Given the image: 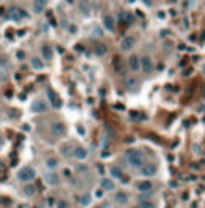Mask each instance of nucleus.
Instances as JSON below:
<instances>
[{
	"label": "nucleus",
	"mask_w": 205,
	"mask_h": 208,
	"mask_svg": "<svg viewBox=\"0 0 205 208\" xmlns=\"http://www.w3.org/2000/svg\"><path fill=\"white\" fill-rule=\"evenodd\" d=\"M139 67L143 69L144 72H151L152 71V61H151V58H147V56H144V58H141V61H139Z\"/></svg>",
	"instance_id": "6"
},
{
	"label": "nucleus",
	"mask_w": 205,
	"mask_h": 208,
	"mask_svg": "<svg viewBox=\"0 0 205 208\" xmlns=\"http://www.w3.org/2000/svg\"><path fill=\"white\" fill-rule=\"evenodd\" d=\"M157 173V167L154 163H147V165H143V168H141V175L143 176H154Z\"/></svg>",
	"instance_id": "5"
},
{
	"label": "nucleus",
	"mask_w": 205,
	"mask_h": 208,
	"mask_svg": "<svg viewBox=\"0 0 205 208\" xmlns=\"http://www.w3.org/2000/svg\"><path fill=\"white\" fill-rule=\"evenodd\" d=\"M95 208H101V206H95Z\"/></svg>",
	"instance_id": "40"
},
{
	"label": "nucleus",
	"mask_w": 205,
	"mask_h": 208,
	"mask_svg": "<svg viewBox=\"0 0 205 208\" xmlns=\"http://www.w3.org/2000/svg\"><path fill=\"white\" fill-rule=\"evenodd\" d=\"M48 109V106L43 103V101H35V103L32 104V111L34 112H45Z\"/></svg>",
	"instance_id": "11"
},
{
	"label": "nucleus",
	"mask_w": 205,
	"mask_h": 208,
	"mask_svg": "<svg viewBox=\"0 0 205 208\" xmlns=\"http://www.w3.org/2000/svg\"><path fill=\"white\" fill-rule=\"evenodd\" d=\"M58 165H59V162L56 160V159H47V168H50V170H55V168H58Z\"/></svg>",
	"instance_id": "20"
},
{
	"label": "nucleus",
	"mask_w": 205,
	"mask_h": 208,
	"mask_svg": "<svg viewBox=\"0 0 205 208\" xmlns=\"http://www.w3.org/2000/svg\"><path fill=\"white\" fill-rule=\"evenodd\" d=\"M7 18L8 19H15V21H21V19H27L29 18V13L24 11L19 7H11L7 13Z\"/></svg>",
	"instance_id": "2"
},
{
	"label": "nucleus",
	"mask_w": 205,
	"mask_h": 208,
	"mask_svg": "<svg viewBox=\"0 0 205 208\" xmlns=\"http://www.w3.org/2000/svg\"><path fill=\"white\" fill-rule=\"evenodd\" d=\"M111 173H112L114 178H122V171H120V168H117V167H114L111 170Z\"/></svg>",
	"instance_id": "26"
},
{
	"label": "nucleus",
	"mask_w": 205,
	"mask_h": 208,
	"mask_svg": "<svg viewBox=\"0 0 205 208\" xmlns=\"http://www.w3.org/2000/svg\"><path fill=\"white\" fill-rule=\"evenodd\" d=\"M67 206H69V205H67L66 202H59V203H58V208H67Z\"/></svg>",
	"instance_id": "32"
},
{
	"label": "nucleus",
	"mask_w": 205,
	"mask_h": 208,
	"mask_svg": "<svg viewBox=\"0 0 205 208\" xmlns=\"http://www.w3.org/2000/svg\"><path fill=\"white\" fill-rule=\"evenodd\" d=\"M80 203H82V205H88V203H90V194L82 195V197H80Z\"/></svg>",
	"instance_id": "28"
},
{
	"label": "nucleus",
	"mask_w": 205,
	"mask_h": 208,
	"mask_svg": "<svg viewBox=\"0 0 205 208\" xmlns=\"http://www.w3.org/2000/svg\"><path fill=\"white\" fill-rule=\"evenodd\" d=\"M51 133L56 134V136H62V134L66 133V127L62 122H55L51 123Z\"/></svg>",
	"instance_id": "4"
},
{
	"label": "nucleus",
	"mask_w": 205,
	"mask_h": 208,
	"mask_svg": "<svg viewBox=\"0 0 205 208\" xmlns=\"http://www.w3.org/2000/svg\"><path fill=\"white\" fill-rule=\"evenodd\" d=\"M93 35H95V37H101V35H102V32H101V29H99V27H95V32H93Z\"/></svg>",
	"instance_id": "31"
},
{
	"label": "nucleus",
	"mask_w": 205,
	"mask_h": 208,
	"mask_svg": "<svg viewBox=\"0 0 205 208\" xmlns=\"http://www.w3.org/2000/svg\"><path fill=\"white\" fill-rule=\"evenodd\" d=\"M16 56H18L19 59H24V53H22V51H18V53H16Z\"/></svg>",
	"instance_id": "33"
},
{
	"label": "nucleus",
	"mask_w": 205,
	"mask_h": 208,
	"mask_svg": "<svg viewBox=\"0 0 205 208\" xmlns=\"http://www.w3.org/2000/svg\"><path fill=\"white\" fill-rule=\"evenodd\" d=\"M45 181H47V184H50V186H58L59 176L56 175V173H47V175H45Z\"/></svg>",
	"instance_id": "8"
},
{
	"label": "nucleus",
	"mask_w": 205,
	"mask_h": 208,
	"mask_svg": "<svg viewBox=\"0 0 205 208\" xmlns=\"http://www.w3.org/2000/svg\"><path fill=\"white\" fill-rule=\"evenodd\" d=\"M95 53L98 54V56H104V54L107 53V47H106L104 43H98V45L95 47Z\"/></svg>",
	"instance_id": "16"
},
{
	"label": "nucleus",
	"mask_w": 205,
	"mask_h": 208,
	"mask_svg": "<svg viewBox=\"0 0 205 208\" xmlns=\"http://www.w3.org/2000/svg\"><path fill=\"white\" fill-rule=\"evenodd\" d=\"M128 181H130V179H128V178H123V176H122V183H123V184H127Z\"/></svg>",
	"instance_id": "35"
},
{
	"label": "nucleus",
	"mask_w": 205,
	"mask_h": 208,
	"mask_svg": "<svg viewBox=\"0 0 205 208\" xmlns=\"http://www.w3.org/2000/svg\"><path fill=\"white\" fill-rule=\"evenodd\" d=\"M128 64H130V69L132 71H138L139 69V58L138 56H130Z\"/></svg>",
	"instance_id": "13"
},
{
	"label": "nucleus",
	"mask_w": 205,
	"mask_h": 208,
	"mask_svg": "<svg viewBox=\"0 0 205 208\" xmlns=\"http://www.w3.org/2000/svg\"><path fill=\"white\" fill-rule=\"evenodd\" d=\"M119 18H120V21H123V22H132V16H130L127 11H120V13H119Z\"/></svg>",
	"instance_id": "22"
},
{
	"label": "nucleus",
	"mask_w": 205,
	"mask_h": 208,
	"mask_svg": "<svg viewBox=\"0 0 205 208\" xmlns=\"http://www.w3.org/2000/svg\"><path fill=\"white\" fill-rule=\"evenodd\" d=\"M24 194L27 195V197H32V195L35 194V187L31 186V184H26L24 186Z\"/></svg>",
	"instance_id": "23"
},
{
	"label": "nucleus",
	"mask_w": 205,
	"mask_h": 208,
	"mask_svg": "<svg viewBox=\"0 0 205 208\" xmlns=\"http://www.w3.org/2000/svg\"><path fill=\"white\" fill-rule=\"evenodd\" d=\"M32 66L35 67V69L39 71V69H43V63L39 58H32Z\"/></svg>",
	"instance_id": "24"
},
{
	"label": "nucleus",
	"mask_w": 205,
	"mask_h": 208,
	"mask_svg": "<svg viewBox=\"0 0 205 208\" xmlns=\"http://www.w3.org/2000/svg\"><path fill=\"white\" fill-rule=\"evenodd\" d=\"M2 146H3V138L0 136V147H2Z\"/></svg>",
	"instance_id": "39"
},
{
	"label": "nucleus",
	"mask_w": 205,
	"mask_h": 208,
	"mask_svg": "<svg viewBox=\"0 0 205 208\" xmlns=\"http://www.w3.org/2000/svg\"><path fill=\"white\" fill-rule=\"evenodd\" d=\"M127 160L132 167H143L144 165V154L138 149H130L127 150Z\"/></svg>",
	"instance_id": "1"
},
{
	"label": "nucleus",
	"mask_w": 205,
	"mask_h": 208,
	"mask_svg": "<svg viewBox=\"0 0 205 208\" xmlns=\"http://www.w3.org/2000/svg\"><path fill=\"white\" fill-rule=\"evenodd\" d=\"M135 43V38L133 37H125L122 40V50H130Z\"/></svg>",
	"instance_id": "14"
},
{
	"label": "nucleus",
	"mask_w": 205,
	"mask_h": 208,
	"mask_svg": "<svg viewBox=\"0 0 205 208\" xmlns=\"http://www.w3.org/2000/svg\"><path fill=\"white\" fill-rule=\"evenodd\" d=\"M42 54H43L45 59H51V58H53V51H51V48L48 47V45H43V47H42Z\"/></svg>",
	"instance_id": "18"
},
{
	"label": "nucleus",
	"mask_w": 205,
	"mask_h": 208,
	"mask_svg": "<svg viewBox=\"0 0 205 208\" xmlns=\"http://www.w3.org/2000/svg\"><path fill=\"white\" fill-rule=\"evenodd\" d=\"M104 26H106V29H107V31H111V32H114V31H116V24H114V18H111V16H106V18H104Z\"/></svg>",
	"instance_id": "15"
},
{
	"label": "nucleus",
	"mask_w": 205,
	"mask_h": 208,
	"mask_svg": "<svg viewBox=\"0 0 205 208\" xmlns=\"http://www.w3.org/2000/svg\"><path fill=\"white\" fill-rule=\"evenodd\" d=\"M45 7H47V0H34V10L37 13H42Z\"/></svg>",
	"instance_id": "12"
},
{
	"label": "nucleus",
	"mask_w": 205,
	"mask_h": 208,
	"mask_svg": "<svg viewBox=\"0 0 205 208\" xmlns=\"http://www.w3.org/2000/svg\"><path fill=\"white\" fill-rule=\"evenodd\" d=\"M151 195H152L151 192H144V194H141V195H139V200L143 202V200H146V199H151Z\"/></svg>",
	"instance_id": "30"
},
{
	"label": "nucleus",
	"mask_w": 205,
	"mask_h": 208,
	"mask_svg": "<svg viewBox=\"0 0 205 208\" xmlns=\"http://www.w3.org/2000/svg\"><path fill=\"white\" fill-rule=\"evenodd\" d=\"M79 8H80V11L83 15H90V3H87V2H80V5H79Z\"/></svg>",
	"instance_id": "21"
},
{
	"label": "nucleus",
	"mask_w": 205,
	"mask_h": 208,
	"mask_svg": "<svg viewBox=\"0 0 205 208\" xmlns=\"http://www.w3.org/2000/svg\"><path fill=\"white\" fill-rule=\"evenodd\" d=\"M141 208H156V206H154V202L143 200V202H141Z\"/></svg>",
	"instance_id": "27"
},
{
	"label": "nucleus",
	"mask_w": 205,
	"mask_h": 208,
	"mask_svg": "<svg viewBox=\"0 0 205 208\" xmlns=\"http://www.w3.org/2000/svg\"><path fill=\"white\" fill-rule=\"evenodd\" d=\"M74 157H77L79 160H85L87 159V155H88V152H87V149L85 147H80V146H77L76 149H74Z\"/></svg>",
	"instance_id": "9"
},
{
	"label": "nucleus",
	"mask_w": 205,
	"mask_h": 208,
	"mask_svg": "<svg viewBox=\"0 0 205 208\" xmlns=\"http://www.w3.org/2000/svg\"><path fill=\"white\" fill-rule=\"evenodd\" d=\"M18 178L21 179V181H32L34 178H35V170L31 167H26V168H22V170L18 173Z\"/></svg>",
	"instance_id": "3"
},
{
	"label": "nucleus",
	"mask_w": 205,
	"mask_h": 208,
	"mask_svg": "<svg viewBox=\"0 0 205 208\" xmlns=\"http://www.w3.org/2000/svg\"><path fill=\"white\" fill-rule=\"evenodd\" d=\"M101 189L102 190H112L114 189V183L111 179H102L101 181Z\"/></svg>",
	"instance_id": "19"
},
{
	"label": "nucleus",
	"mask_w": 205,
	"mask_h": 208,
	"mask_svg": "<svg viewBox=\"0 0 205 208\" xmlns=\"http://www.w3.org/2000/svg\"><path fill=\"white\" fill-rule=\"evenodd\" d=\"M96 195H98V197H101V195H102V189H98V190H96Z\"/></svg>",
	"instance_id": "34"
},
{
	"label": "nucleus",
	"mask_w": 205,
	"mask_h": 208,
	"mask_svg": "<svg viewBox=\"0 0 205 208\" xmlns=\"http://www.w3.org/2000/svg\"><path fill=\"white\" fill-rule=\"evenodd\" d=\"M47 94H48V99L51 101V104L55 106V107H61V99L58 98V94H56L51 88H48V91H47Z\"/></svg>",
	"instance_id": "7"
},
{
	"label": "nucleus",
	"mask_w": 205,
	"mask_h": 208,
	"mask_svg": "<svg viewBox=\"0 0 205 208\" xmlns=\"http://www.w3.org/2000/svg\"><path fill=\"white\" fill-rule=\"evenodd\" d=\"M136 83H138V82H136L135 78H128V80H127V87H128L130 90H136V87H138Z\"/></svg>",
	"instance_id": "25"
},
{
	"label": "nucleus",
	"mask_w": 205,
	"mask_h": 208,
	"mask_svg": "<svg viewBox=\"0 0 205 208\" xmlns=\"http://www.w3.org/2000/svg\"><path fill=\"white\" fill-rule=\"evenodd\" d=\"M61 154L71 155V147H69V146H62V147H61Z\"/></svg>",
	"instance_id": "29"
},
{
	"label": "nucleus",
	"mask_w": 205,
	"mask_h": 208,
	"mask_svg": "<svg viewBox=\"0 0 205 208\" xmlns=\"http://www.w3.org/2000/svg\"><path fill=\"white\" fill-rule=\"evenodd\" d=\"M138 189L141 190V192H149V190L152 189V183L151 181H143L138 184Z\"/></svg>",
	"instance_id": "17"
},
{
	"label": "nucleus",
	"mask_w": 205,
	"mask_h": 208,
	"mask_svg": "<svg viewBox=\"0 0 205 208\" xmlns=\"http://www.w3.org/2000/svg\"><path fill=\"white\" fill-rule=\"evenodd\" d=\"M114 200H116V203H119V205H125V203H128V194L127 192H117L114 195Z\"/></svg>",
	"instance_id": "10"
},
{
	"label": "nucleus",
	"mask_w": 205,
	"mask_h": 208,
	"mask_svg": "<svg viewBox=\"0 0 205 208\" xmlns=\"http://www.w3.org/2000/svg\"><path fill=\"white\" fill-rule=\"evenodd\" d=\"M144 3L146 5H152V0H144Z\"/></svg>",
	"instance_id": "38"
},
{
	"label": "nucleus",
	"mask_w": 205,
	"mask_h": 208,
	"mask_svg": "<svg viewBox=\"0 0 205 208\" xmlns=\"http://www.w3.org/2000/svg\"><path fill=\"white\" fill-rule=\"evenodd\" d=\"M69 31H71V32H72V34H74V32H76V31H77V29H76V26H71V27H69Z\"/></svg>",
	"instance_id": "36"
},
{
	"label": "nucleus",
	"mask_w": 205,
	"mask_h": 208,
	"mask_svg": "<svg viewBox=\"0 0 205 208\" xmlns=\"http://www.w3.org/2000/svg\"><path fill=\"white\" fill-rule=\"evenodd\" d=\"M96 168H98V171H101V173H102V171H104V168H102L101 165H98V167H96Z\"/></svg>",
	"instance_id": "37"
}]
</instances>
